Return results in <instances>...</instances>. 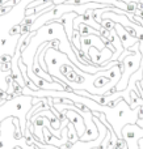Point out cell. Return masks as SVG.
Wrapping results in <instances>:
<instances>
[{
  "mask_svg": "<svg viewBox=\"0 0 143 149\" xmlns=\"http://www.w3.org/2000/svg\"><path fill=\"white\" fill-rule=\"evenodd\" d=\"M114 30H116V33H117L118 38H120L121 43H122V47L125 50H129L134 43H137V42H138V38L131 37L130 34L128 33V30H126V29L123 28L121 24H118V22L114 24Z\"/></svg>",
  "mask_w": 143,
  "mask_h": 149,
  "instance_id": "7a4b0ae2",
  "label": "cell"
},
{
  "mask_svg": "<svg viewBox=\"0 0 143 149\" xmlns=\"http://www.w3.org/2000/svg\"><path fill=\"white\" fill-rule=\"evenodd\" d=\"M138 119H143V105L138 106Z\"/></svg>",
  "mask_w": 143,
  "mask_h": 149,
  "instance_id": "7c38bea8",
  "label": "cell"
},
{
  "mask_svg": "<svg viewBox=\"0 0 143 149\" xmlns=\"http://www.w3.org/2000/svg\"><path fill=\"white\" fill-rule=\"evenodd\" d=\"M67 139H68V141H71V143H78L79 141V136H78V134H76V130H75V127H74V124L71 123V122H68L67 123Z\"/></svg>",
  "mask_w": 143,
  "mask_h": 149,
  "instance_id": "5b68a950",
  "label": "cell"
},
{
  "mask_svg": "<svg viewBox=\"0 0 143 149\" xmlns=\"http://www.w3.org/2000/svg\"><path fill=\"white\" fill-rule=\"evenodd\" d=\"M123 147H126V141L123 137H118L117 141H116L114 147H113V149H122Z\"/></svg>",
  "mask_w": 143,
  "mask_h": 149,
  "instance_id": "52a82bcc",
  "label": "cell"
},
{
  "mask_svg": "<svg viewBox=\"0 0 143 149\" xmlns=\"http://www.w3.org/2000/svg\"><path fill=\"white\" fill-rule=\"evenodd\" d=\"M78 16L76 12H66L60 16L59 18H57V22L62 24L63 29H64V33H66V37L68 38V42L71 39V36H72V30H74V26H72V21L74 18Z\"/></svg>",
  "mask_w": 143,
  "mask_h": 149,
  "instance_id": "3957f363",
  "label": "cell"
},
{
  "mask_svg": "<svg viewBox=\"0 0 143 149\" xmlns=\"http://www.w3.org/2000/svg\"><path fill=\"white\" fill-rule=\"evenodd\" d=\"M141 86H142V89H143V73H142V79H141Z\"/></svg>",
  "mask_w": 143,
  "mask_h": 149,
  "instance_id": "5bb4252c",
  "label": "cell"
},
{
  "mask_svg": "<svg viewBox=\"0 0 143 149\" xmlns=\"http://www.w3.org/2000/svg\"><path fill=\"white\" fill-rule=\"evenodd\" d=\"M121 1H123V3H129V1H135V3H138L139 0H121Z\"/></svg>",
  "mask_w": 143,
  "mask_h": 149,
  "instance_id": "4fadbf2b",
  "label": "cell"
},
{
  "mask_svg": "<svg viewBox=\"0 0 143 149\" xmlns=\"http://www.w3.org/2000/svg\"><path fill=\"white\" fill-rule=\"evenodd\" d=\"M4 101H5V100H3V98H0V102H4Z\"/></svg>",
  "mask_w": 143,
  "mask_h": 149,
  "instance_id": "9a60e30c",
  "label": "cell"
},
{
  "mask_svg": "<svg viewBox=\"0 0 143 149\" xmlns=\"http://www.w3.org/2000/svg\"><path fill=\"white\" fill-rule=\"evenodd\" d=\"M12 60V56L9 54H4L0 56V63H7V62H11Z\"/></svg>",
  "mask_w": 143,
  "mask_h": 149,
  "instance_id": "8fae6325",
  "label": "cell"
},
{
  "mask_svg": "<svg viewBox=\"0 0 143 149\" xmlns=\"http://www.w3.org/2000/svg\"><path fill=\"white\" fill-rule=\"evenodd\" d=\"M4 102H5V101H4ZM4 102H0V105H3V103H4Z\"/></svg>",
  "mask_w": 143,
  "mask_h": 149,
  "instance_id": "ac0fdd59",
  "label": "cell"
},
{
  "mask_svg": "<svg viewBox=\"0 0 143 149\" xmlns=\"http://www.w3.org/2000/svg\"><path fill=\"white\" fill-rule=\"evenodd\" d=\"M122 149H128V145H126V147H123V148H122Z\"/></svg>",
  "mask_w": 143,
  "mask_h": 149,
  "instance_id": "e0dca14e",
  "label": "cell"
},
{
  "mask_svg": "<svg viewBox=\"0 0 143 149\" xmlns=\"http://www.w3.org/2000/svg\"><path fill=\"white\" fill-rule=\"evenodd\" d=\"M96 47L99 51L104 49V42L96 34H88V36H80V50L86 54H88L89 47Z\"/></svg>",
  "mask_w": 143,
  "mask_h": 149,
  "instance_id": "6da1fadb",
  "label": "cell"
},
{
  "mask_svg": "<svg viewBox=\"0 0 143 149\" xmlns=\"http://www.w3.org/2000/svg\"><path fill=\"white\" fill-rule=\"evenodd\" d=\"M76 29L79 30L80 36H88V34H96V36H100L99 30H96V29H93L92 26L87 25V24H84V22L78 24V28Z\"/></svg>",
  "mask_w": 143,
  "mask_h": 149,
  "instance_id": "277c9868",
  "label": "cell"
},
{
  "mask_svg": "<svg viewBox=\"0 0 143 149\" xmlns=\"http://www.w3.org/2000/svg\"><path fill=\"white\" fill-rule=\"evenodd\" d=\"M0 71H1V72H9L11 71V62L0 63Z\"/></svg>",
  "mask_w": 143,
  "mask_h": 149,
  "instance_id": "9c48e42d",
  "label": "cell"
},
{
  "mask_svg": "<svg viewBox=\"0 0 143 149\" xmlns=\"http://www.w3.org/2000/svg\"><path fill=\"white\" fill-rule=\"evenodd\" d=\"M101 26L102 28H105V29H108V30H112L113 28H114V21H112V20H109V18H101Z\"/></svg>",
  "mask_w": 143,
  "mask_h": 149,
  "instance_id": "8992f818",
  "label": "cell"
},
{
  "mask_svg": "<svg viewBox=\"0 0 143 149\" xmlns=\"http://www.w3.org/2000/svg\"><path fill=\"white\" fill-rule=\"evenodd\" d=\"M12 149H18V148H16V145H15V147H12Z\"/></svg>",
  "mask_w": 143,
  "mask_h": 149,
  "instance_id": "2e32d148",
  "label": "cell"
},
{
  "mask_svg": "<svg viewBox=\"0 0 143 149\" xmlns=\"http://www.w3.org/2000/svg\"><path fill=\"white\" fill-rule=\"evenodd\" d=\"M20 36V25H16V26H13V28H11V30H9V36Z\"/></svg>",
  "mask_w": 143,
  "mask_h": 149,
  "instance_id": "30bf717a",
  "label": "cell"
},
{
  "mask_svg": "<svg viewBox=\"0 0 143 149\" xmlns=\"http://www.w3.org/2000/svg\"><path fill=\"white\" fill-rule=\"evenodd\" d=\"M126 5H128V8H126V10H128L129 13H134L137 9V3L135 1H129L126 3Z\"/></svg>",
  "mask_w": 143,
  "mask_h": 149,
  "instance_id": "ba28073f",
  "label": "cell"
}]
</instances>
